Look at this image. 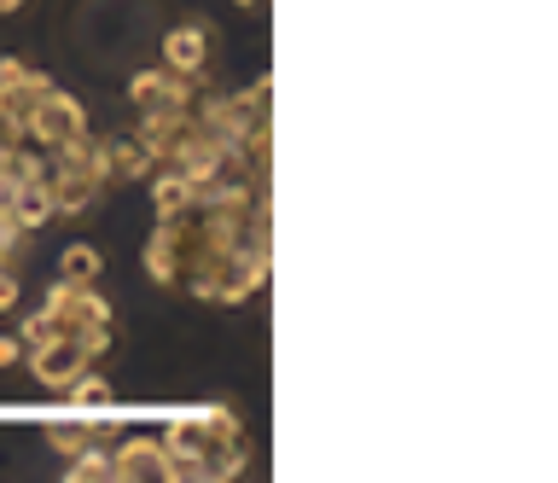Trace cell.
<instances>
[{
	"label": "cell",
	"mask_w": 558,
	"mask_h": 483,
	"mask_svg": "<svg viewBox=\"0 0 558 483\" xmlns=\"http://www.w3.org/2000/svg\"><path fill=\"white\" fill-rule=\"evenodd\" d=\"M47 315L59 326L64 338H76L87 355H105V343H111V303L99 298L94 286H76V280H59L47 286Z\"/></svg>",
	"instance_id": "6da1fadb"
},
{
	"label": "cell",
	"mask_w": 558,
	"mask_h": 483,
	"mask_svg": "<svg viewBox=\"0 0 558 483\" xmlns=\"http://www.w3.org/2000/svg\"><path fill=\"white\" fill-rule=\"evenodd\" d=\"M204 251H209V239H204L198 210L163 216V221H157V233L146 239V274H151V286H174V291H181V280L192 274V263H198Z\"/></svg>",
	"instance_id": "7a4b0ae2"
},
{
	"label": "cell",
	"mask_w": 558,
	"mask_h": 483,
	"mask_svg": "<svg viewBox=\"0 0 558 483\" xmlns=\"http://www.w3.org/2000/svg\"><path fill=\"white\" fill-rule=\"evenodd\" d=\"M76 134H87V111H82V99H70V94H59V88H47V94L29 106V117H24V141H29V146L59 152L64 141H76Z\"/></svg>",
	"instance_id": "3957f363"
},
{
	"label": "cell",
	"mask_w": 558,
	"mask_h": 483,
	"mask_svg": "<svg viewBox=\"0 0 558 483\" xmlns=\"http://www.w3.org/2000/svg\"><path fill=\"white\" fill-rule=\"evenodd\" d=\"M82 367H94V355L82 350L76 338H41V343H29V373H35V385H47V390H64L70 378H76Z\"/></svg>",
	"instance_id": "277c9868"
},
{
	"label": "cell",
	"mask_w": 558,
	"mask_h": 483,
	"mask_svg": "<svg viewBox=\"0 0 558 483\" xmlns=\"http://www.w3.org/2000/svg\"><path fill=\"white\" fill-rule=\"evenodd\" d=\"M192 134H198V111L192 106H174V111H146V123H140V146L151 152V158H174Z\"/></svg>",
	"instance_id": "5b68a950"
},
{
	"label": "cell",
	"mask_w": 558,
	"mask_h": 483,
	"mask_svg": "<svg viewBox=\"0 0 558 483\" xmlns=\"http://www.w3.org/2000/svg\"><path fill=\"white\" fill-rule=\"evenodd\" d=\"M209 448V431L198 420V408H186V413H169V425H163V455L174 466V478H192V466H198V455Z\"/></svg>",
	"instance_id": "8992f818"
},
{
	"label": "cell",
	"mask_w": 558,
	"mask_h": 483,
	"mask_svg": "<svg viewBox=\"0 0 558 483\" xmlns=\"http://www.w3.org/2000/svg\"><path fill=\"white\" fill-rule=\"evenodd\" d=\"M111 472H117L122 483H140V478H174V466H169V455H163V443L129 437V443L111 448Z\"/></svg>",
	"instance_id": "52a82bcc"
},
{
	"label": "cell",
	"mask_w": 558,
	"mask_h": 483,
	"mask_svg": "<svg viewBox=\"0 0 558 483\" xmlns=\"http://www.w3.org/2000/svg\"><path fill=\"white\" fill-rule=\"evenodd\" d=\"M163 64L174 76H204V64H209V29L204 24H181V29H169L163 36Z\"/></svg>",
	"instance_id": "ba28073f"
},
{
	"label": "cell",
	"mask_w": 558,
	"mask_h": 483,
	"mask_svg": "<svg viewBox=\"0 0 558 483\" xmlns=\"http://www.w3.org/2000/svg\"><path fill=\"white\" fill-rule=\"evenodd\" d=\"M129 99L140 111H174L192 99V88H186V76H174V71H140L129 82Z\"/></svg>",
	"instance_id": "9c48e42d"
},
{
	"label": "cell",
	"mask_w": 558,
	"mask_h": 483,
	"mask_svg": "<svg viewBox=\"0 0 558 483\" xmlns=\"http://www.w3.org/2000/svg\"><path fill=\"white\" fill-rule=\"evenodd\" d=\"M244 466H251V443H244V431H233V437H209L192 478H239Z\"/></svg>",
	"instance_id": "30bf717a"
},
{
	"label": "cell",
	"mask_w": 558,
	"mask_h": 483,
	"mask_svg": "<svg viewBox=\"0 0 558 483\" xmlns=\"http://www.w3.org/2000/svg\"><path fill=\"white\" fill-rule=\"evenodd\" d=\"M47 193H52V216H87L105 186H99V181H87V176H70V169H52Z\"/></svg>",
	"instance_id": "8fae6325"
},
{
	"label": "cell",
	"mask_w": 558,
	"mask_h": 483,
	"mask_svg": "<svg viewBox=\"0 0 558 483\" xmlns=\"http://www.w3.org/2000/svg\"><path fill=\"white\" fill-rule=\"evenodd\" d=\"M7 210H12V221H17L24 233L47 228V221H52V193H47V181H17L12 198H7Z\"/></svg>",
	"instance_id": "7c38bea8"
},
{
	"label": "cell",
	"mask_w": 558,
	"mask_h": 483,
	"mask_svg": "<svg viewBox=\"0 0 558 483\" xmlns=\"http://www.w3.org/2000/svg\"><path fill=\"white\" fill-rule=\"evenodd\" d=\"M192 198H198V186H192V181H186L174 164H169L163 176L151 181V210H157V221H163V216H181V210H192Z\"/></svg>",
	"instance_id": "4fadbf2b"
},
{
	"label": "cell",
	"mask_w": 558,
	"mask_h": 483,
	"mask_svg": "<svg viewBox=\"0 0 558 483\" xmlns=\"http://www.w3.org/2000/svg\"><path fill=\"white\" fill-rule=\"evenodd\" d=\"M64 396H70V408H76V413H105V408L117 402L111 378H105V373H94V367H82L76 378H70V385H64Z\"/></svg>",
	"instance_id": "5bb4252c"
},
{
	"label": "cell",
	"mask_w": 558,
	"mask_h": 483,
	"mask_svg": "<svg viewBox=\"0 0 558 483\" xmlns=\"http://www.w3.org/2000/svg\"><path fill=\"white\" fill-rule=\"evenodd\" d=\"M105 152H111V176H122V181H146L151 164H157L151 152L140 146V134H134V141H111Z\"/></svg>",
	"instance_id": "9a60e30c"
},
{
	"label": "cell",
	"mask_w": 558,
	"mask_h": 483,
	"mask_svg": "<svg viewBox=\"0 0 558 483\" xmlns=\"http://www.w3.org/2000/svg\"><path fill=\"white\" fill-rule=\"evenodd\" d=\"M70 483H105V478H117L111 472V448L105 443H87V448H76L70 455V472H64Z\"/></svg>",
	"instance_id": "2e32d148"
},
{
	"label": "cell",
	"mask_w": 558,
	"mask_h": 483,
	"mask_svg": "<svg viewBox=\"0 0 558 483\" xmlns=\"http://www.w3.org/2000/svg\"><path fill=\"white\" fill-rule=\"evenodd\" d=\"M99 274H105V256H99L94 245H64V256H59V280L94 286Z\"/></svg>",
	"instance_id": "e0dca14e"
},
{
	"label": "cell",
	"mask_w": 558,
	"mask_h": 483,
	"mask_svg": "<svg viewBox=\"0 0 558 483\" xmlns=\"http://www.w3.org/2000/svg\"><path fill=\"white\" fill-rule=\"evenodd\" d=\"M47 443H52V448H59V455L70 460V455H76V448L99 443V437H94V425H82V420H64V425L52 420V425H47Z\"/></svg>",
	"instance_id": "ac0fdd59"
},
{
	"label": "cell",
	"mask_w": 558,
	"mask_h": 483,
	"mask_svg": "<svg viewBox=\"0 0 558 483\" xmlns=\"http://www.w3.org/2000/svg\"><path fill=\"white\" fill-rule=\"evenodd\" d=\"M198 420H204V431H209V437H233V431H244L233 408H198Z\"/></svg>",
	"instance_id": "d6986e66"
},
{
	"label": "cell",
	"mask_w": 558,
	"mask_h": 483,
	"mask_svg": "<svg viewBox=\"0 0 558 483\" xmlns=\"http://www.w3.org/2000/svg\"><path fill=\"white\" fill-rule=\"evenodd\" d=\"M17 245H24V228L12 221V210H0V263H12Z\"/></svg>",
	"instance_id": "ffe728a7"
},
{
	"label": "cell",
	"mask_w": 558,
	"mask_h": 483,
	"mask_svg": "<svg viewBox=\"0 0 558 483\" xmlns=\"http://www.w3.org/2000/svg\"><path fill=\"white\" fill-rule=\"evenodd\" d=\"M17 333H24V343H41V338H59V326H52V315L41 309V315H29L24 326H17Z\"/></svg>",
	"instance_id": "44dd1931"
},
{
	"label": "cell",
	"mask_w": 558,
	"mask_h": 483,
	"mask_svg": "<svg viewBox=\"0 0 558 483\" xmlns=\"http://www.w3.org/2000/svg\"><path fill=\"white\" fill-rule=\"evenodd\" d=\"M17 274H12V263H0V315H7V309H17Z\"/></svg>",
	"instance_id": "7402d4cb"
},
{
	"label": "cell",
	"mask_w": 558,
	"mask_h": 483,
	"mask_svg": "<svg viewBox=\"0 0 558 483\" xmlns=\"http://www.w3.org/2000/svg\"><path fill=\"white\" fill-rule=\"evenodd\" d=\"M24 76H29V64H24V59H0V88H17Z\"/></svg>",
	"instance_id": "603a6c76"
},
{
	"label": "cell",
	"mask_w": 558,
	"mask_h": 483,
	"mask_svg": "<svg viewBox=\"0 0 558 483\" xmlns=\"http://www.w3.org/2000/svg\"><path fill=\"white\" fill-rule=\"evenodd\" d=\"M24 361V338H7L0 333V367H17Z\"/></svg>",
	"instance_id": "cb8c5ba5"
},
{
	"label": "cell",
	"mask_w": 558,
	"mask_h": 483,
	"mask_svg": "<svg viewBox=\"0 0 558 483\" xmlns=\"http://www.w3.org/2000/svg\"><path fill=\"white\" fill-rule=\"evenodd\" d=\"M12 186H17V169L0 158V210H7V198H12Z\"/></svg>",
	"instance_id": "d4e9b609"
},
{
	"label": "cell",
	"mask_w": 558,
	"mask_h": 483,
	"mask_svg": "<svg viewBox=\"0 0 558 483\" xmlns=\"http://www.w3.org/2000/svg\"><path fill=\"white\" fill-rule=\"evenodd\" d=\"M17 7H24V0H0V12H17Z\"/></svg>",
	"instance_id": "484cf974"
},
{
	"label": "cell",
	"mask_w": 558,
	"mask_h": 483,
	"mask_svg": "<svg viewBox=\"0 0 558 483\" xmlns=\"http://www.w3.org/2000/svg\"><path fill=\"white\" fill-rule=\"evenodd\" d=\"M239 7H262V0H239Z\"/></svg>",
	"instance_id": "4316f807"
}]
</instances>
